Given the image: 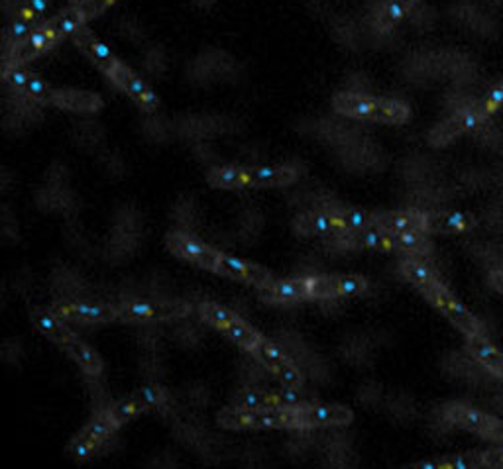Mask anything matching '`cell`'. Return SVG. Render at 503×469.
I'll return each instance as SVG.
<instances>
[{
	"mask_svg": "<svg viewBox=\"0 0 503 469\" xmlns=\"http://www.w3.org/2000/svg\"><path fill=\"white\" fill-rule=\"evenodd\" d=\"M219 422L226 428H307L301 407L226 408Z\"/></svg>",
	"mask_w": 503,
	"mask_h": 469,
	"instance_id": "1",
	"label": "cell"
},
{
	"mask_svg": "<svg viewBox=\"0 0 503 469\" xmlns=\"http://www.w3.org/2000/svg\"><path fill=\"white\" fill-rule=\"evenodd\" d=\"M337 112L354 118L377 120L387 124H403L409 118V107L394 98H372L364 95L340 93L333 98Z\"/></svg>",
	"mask_w": 503,
	"mask_h": 469,
	"instance_id": "2",
	"label": "cell"
},
{
	"mask_svg": "<svg viewBox=\"0 0 503 469\" xmlns=\"http://www.w3.org/2000/svg\"><path fill=\"white\" fill-rule=\"evenodd\" d=\"M422 291H425V295L429 296V301L434 306L441 308V311L449 316V320L456 328L464 332L466 338L482 334V324L478 323L476 316H472V313L468 311L464 305L456 301L454 296L447 289H444L439 281L429 283L427 287H422Z\"/></svg>",
	"mask_w": 503,
	"mask_h": 469,
	"instance_id": "3",
	"label": "cell"
},
{
	"mask_svg": "<svg viewBox=\"0 0 503 469\" xmlns=\"http://www.w3.org/2000/svg\"><path fill=\"white\" fill-rule=\"evenodd\" d=\"M167 246L171 251H174V254H177L183 259L197 263V266H201L204 269L219 271L221 251H216L211 246L199 242V239H195V238H189L183 234H171L167 238Z\"/></svg>",
	"mask_w": 503,
	"mask_h": 469,
	"instance_id": "4",
	"label": "cell"
},
{
	"mask_svg": "<svg viewBox=\"0 0 503 469\" xmlns=\"http://www.w3.org/2000/svg\"><path fill=\"white\" fill-rule=\"evenodd\" d=\"M444 418H447L451 425L456 427H462L466 430H472L479 436L484 438H491V434H494L496 427L499 425V420H496L494 417H489L486 413H479V410L472 408V407H466L460 403H452L447 405L442 410Z\"/></svg>",
	"mask_w": 503,
	"mask_h": 469,
	"instance_id": "5",
	"label": "cell"
},
{
	"mask_svg": "<svg viewBox=\"0 0 503 469\" xmlns=\"http://www.w3.org/2000/svg\"><path fill=\"white\" fill-rule=\"evenodd\" d=\"M119 318L124 320H164L177 318L191 313L189 305H171V303H140L130 301L117 305Z\"/></svg>",
	"mask_w": 503,
	"mask_h": 469,
	"instance_id": "6",
	"label": "cell"
},
{
	"mask_svg": "<svg viewBox=\"0 0 503 469\" xmlns=\"http://www.w3.org/2000/svg\"><path fill=\"white\" fill-rule=\"evenodd\" d=\"M307 428L315 427H345L352 422V410L338 405H303Z\"/></svg>",
	"mask_w": 503,
	"mask_h": 469,
	"instance_id": "7",
	"label": "cell"
},
{
	"mask_svg": "<svg viewBox=\"0 0 503 469\" xmlns=\"http://www.w3.org/2000/svg\"><path fill=\"white\" fill-rule=\"evenodd\" d=\"M484 118L479 117V112L476 110V107H472V108H468L460 114H456L454 118H451L449 122H444L442 126H439V128H434L429 140H431L432 145H447L449 142H452L456 138V136H460L468 130L476 128V126Z\"/></svg>",
	"mask_w": 503,
	"mask_h": 469,
	"instance_id": "8",
	"label": "cell"
},
{
	"mask_svg": "<svg viewBox=\"0 0 503 469\" xmlns=\"http://www.w3.org/2000/svg\"><path fill=\"white\" fill-rule=\"evenodd\" d=\"M375 226H380L382 230H385L387 234L407 232V230L429 232V216L415 212V211L385 212V214H377Z\"/></svg>",
	"mask_w": 503,
	"mask_h": 469,
	"instance_id": "9",
	"label": "cell"
},
{
	"mask_svg": "<svg viewBox=\"0 0 503 469\" xmlns=\"http://www.w3.org/2000/svg\"><path fill=\"white\" fill-rule=\"evenodd\" d=\"M219 271L224 273V276L234 277V279L258 285V287H268V285L271 283V277L268 276L264 269H260L256 266H250V263L238 259L231 254H221Z\"/></svg>",
	"mask_w": 503,
	"mask_h": 469,
	"instance_id": "10",
	"label": "cell"
},
{
	"mask_svg": "<svg viewBox=\"0 0 503 469\" xmlns=\"http://www.w3.org/2000/svg\"><path fill=\"white\" fill-rule=\"evenodd\" d=\"M63 318L79 320V323H110V320L119 318V308L117 306H107V305H65L60 308Z\"/></svg>",
	"mask_w": 503,
	"mask_h": 469,
	"instance_id": "11",
	"label": "cell"
},
{
	"mask_svg": "<svg viewBox=\"0 0 503 469\" xmlns=\"http://www.w3.org/2000/svg\"><path fill=\"white\" fill-rule=\"evenodd\" d=\"M297 179L293 167H252L246 169V185L256 187H283Z\"/></svg>",
	"mask_w": 503,
	"mask_h": 469,
	"instance_id": "12",
	"label": "cell"
},
{
	"mask_svg": "<svg viewBox=\"0 0 503 469\" xmlns=\"http://www.w3.org/2000/svg\"><path fill=\"white\" fill-rule=\"evenodd\" d=\"M73 36H75V42H77L79 48H81L90 57V60H93L105 73H109L112 67L119 63V60L110 53V50L107 48V45L102 43V42H99L93 36V33H90L89 30H85L83 26L79 28L73 33Z\"/></svg>",
	"mask_w": 503,
	"mask_h": 469,
	"instance_id": "13",
	"label": "cell"
},
{
	"mask_svg": "<svg viewBox=\"0 0 503 469\" xmlns=\"http://www.w3.org/2000/svg\"><path fill=\"white\" fill-rule=\"evenodd\" d=\"M264 289V296L278 303H295V301H305L311 299L308 293L307 277L303 279H285V281H271Z\"/></svg>",
	"mask_w": 503,
	"mask_h": 469,
	"instance_id": "14",
	"label": "cell"
},
{
	"mask_svg": "<svg viewBox=\"0 0 503 469\" xmlns=\"http://www.w3.org/2000/svg\"><path fill=\"white\" fill-rule=\"evenodd\" d=\"M32 323L36 324V328L42 332L43 336H48L50 340H53L55 344H60L62 348H65L70 344V340H73V332L67 328L60 318L55 314L48 313V311H36L32 314Z\"/></svg>",
	"mask_w": 503,
	"mask_h": 469,
	"instance_id": "15",
	"label": "cell"
},
{
	"mask_svg": "<svg viewBox=\"0 0 503 469\" xmlns=\"http://www.w3.org/2000/svg\"><path fill=\"white\" fill-rule=\"evenodd\" d=\"M468 350H470L472 356L479 363H484L491 373L498 375L499 370L503 368V353L494 344H491L484 334L468 336Z\"/></svg>",
	"mask_w": 503,
	"mask_h": 469,
	"instance_id": "16",
	"label": "cell"
},
{
	"mask_svg": "<svg viewBox=\"0 0 503 469\" xmlns=\"http://www.w3.org/2000/svg\"><path fill=\"white\" fill-rule=\"evenodd\" d=\"M50 102L67 110H97L100 107L97 95L75 93V90H52Z\"/></svg>",
	"mask_w": 503,
	"mask_h": 469,
	"instance_id": "17",
	"label": "cell"
},
{
	"mask_svg": "<svg viewBox=\"0 0 503 469\" xmlns=\"http://www.w3.org/2000/svg\"><path fill=\"white\" fill-rule=\"evenodd\" d=\"M65 350L71 353L73 356V360L81 365V368L89 373V375H93V377H97V375H100V371H102V361H100V358L97 356V352L93 350V348H89L85 342H81L79 338H73V340H70V344L65 346Z\"/></svg>",
	"mask_w": 503,
	"mask_h": 469,
	"instance_id": "18",
	"label": "cell"
},
{
	"mask_svg": "<svg viewBox=\"0 0 503 469\" xmlns=\"http://www.w3.org/2000/svg\"><path fill=\"white\" fill-rule=\"evenodd\" d=\"M472 226H474V219L470 214L449 212V214L429 216V232H460Z\"/></svg>",
	"mask_w": 503,
	"mask_h": 469,
	"instance_id": "19",
	"label": "cell"
},
{
	"mask_svg": "<svg viewBox=\"0 0 503 469\" xmlns=\"http://www.w3.org/2000/svg\"><path fill=\"white\" fill-rule=\"evenodd\" d=\"M350 244L356 248H372V249H387L394 248L392 238L385 230H382L380 226L377 228H362V230H356V234H350Z\"/></svg>",
	"mask_w": 503,
	"mask_h": 469,
	"instance_id": "20",
	"label": "cell"
},
{
	"mask_svg": "<svg viewBox=\"0 0 503 469\" xmlns=\"http://www.w3.org/2000/svg\"><path fill=\"white\" fill-rule=\"evenodd\" d=\"M112 430H117V425H114V420L110 417V410H107V413H100L99 417H95L93 420H90L89 425L85 427V430L79 434L77 438H81V440H87L90 444L99 446L102 440H107L110 436Z\"/></svg>",
	"mask_w": 503,
	"mask_h": 469,
	"instance_id": "21",
	"label": "cell"
},
{
	"mask_svg": "<svg viewBox=\"0 0 503 469\" xmlns=\"http://www.w3.org/2000/svg\"><path fill=\"white\" fill-rule=\"evenodd\" d=\"M209 183L213 187L221 189H236L246 185V169L240 167H219L209 174Z\"/></svg>",
	"mask_w": 503,
	"mask_h": 469,
	"instance_id": "22",
	"label": "cell"
},
{
	"mask_svg": "<svg viewBox=\"0 0 503 469\" xmlns=\"http://www.w3.org/2000/svg\"><path fill=\"white\" fill-rule=\"evenodd\" d=\"M224 332H226V336L231 338L233 342H236L240 348L250 350V352H254L256 346L260 344V340H261L258 332H254L250 326H246L242 320H238V318L233 320V323L224 328Z\"/></svg>",
	"mask_w": 503,
	"mask_h": 469,
	"instance_id": "23",
	"label": "cell"
},
{
	"mask_svg": "<svg viewBox=\"0 0 503 469\" xmlns=\"http://www.w3.org/2000/svg\"><path fill=\"white\" fill-rule=\"evenodd\" d=\"M271 407H283L280 403L278 395H266L261 391H256V389H248V391H242L236 400H234V408H271Z\"/></svg>",
	"mask_w": 503,
	"mask_h": 469,
	"instance_id": "24",
	"label": "cell"
},
{
	"mask_svg": "<svg viewBox=\"0 0 503 469\" xmlns=\"http://www.w3.org/2000/svg\"><path fill=\"white\" fill-rule=\"evenodd\" d=\"M402 271H403V276L411 281V283H415L419 285V287H427L429 283L432 281H437V277H434V273L425 266V263H421V261H415V259H405L402 263Z\"/></svg>",
	"mask_w": 503,
	"mask_h": 469,
	"instance_id": "25",
	"label": "cell"
},
{
	"mask_svg": "<svg viewBox=\"0 0 503 469\" xmlns=\"http://www.w3.org/2000/svg\"><path fill=\"white\" fill-rule=\"evenodd\" d=\"M199 311L207 323H211L213 326L221 328V330H224L228 324L233 323V320H236L234 313H231L228 308H224L221 305H214V303H203L199 306Z\"/></svg>",
	"mask_w": 503,
	"mask_h": 469,
	"instance_id": "26",
	"label": "cell"
},
{
	"mask_svg": "<svg viewBox=\"0 0 503 469\" xmlns=\"http://www.w3.org/2000/svg\"><path fill=\"white\" fill-rule=\"evenodd\" d=\"M337 214L345 230H362V228L375 226L377 222V214L364 211H338Z\"/></svg>",
	"mask_w": 503,
	"mask_h": 469,
	"instance_id": "27",
	"label": "cell"
},
{
	"mask_svg": "<svg viewBox=\"0 0 503 469\" xmlns=\"http://www.w3.org/2000/svg\"><path fill=\"white\" fill-rule=\"evenodd\" d=\"M124 90L146 110H154L157 107L156 95L152 93L150 89H147V85L142 81V79H138L136 75L132 77V81L128 83V87H126Z\"/></svg>",
	"mask_w": 503,
	"mask_h": 469,
	"instance_id": "28",
	"label": "cell"
},
{
	"mask_svg": "<svg viewBox=\"0 0 503 469\" xmlns=\"http://www.w3.org/2000/svg\"><path fill=\"white\" fill-rule=\"evenodd\" d=\"M427 232L421 230H407V232H397L390 234L394 248H402L407 251H421L427 248Z\"/></svg>",
	"mask_w": 503,
	"mask_h": 469,
	"instance_id": "29",
	"label": "cell"
},
{
	"mask_svg": "<svg viewBox=\"0 0 503 469\" xmlns=\"http://www.w3.org/2000/svg\"><path fill=\"white\" fill-rule=\"evenodd\" d=\"M142 410H146V407L140 403L138 399L132 397L128 400H122V403H119V405H114L110 408V417L114 420V425H117V428H119L124 425V422H128L136 415H140Z\"/></svg>",
	"mask_w": 503,
	"mask_h": 469,
	"instance_id": "30",
	"label": "cell"
},
{
	"mask_svg": "<svg viewBox=\"0 0 503 469\" xmlns=\"http://www.w3.org/2000/svg\"><path fill=\"white\" fill-rule=\"evenodd\" d=\"M308 226L307 232H318V234H325V232H338V230H345V226H342L338 214H311L305 222Z\"/></svg>",
	"mask_w": 503,
	"mask_h": 469,
	"instance_id": "31",
	"label": "cell"
},
{
	"mask_svg": "<svg viewBox=\"0 0 503 469\" xmlns=\"http://www.w3.org/2000/svg\"><path fill=\"white\" fill-rule=\"evenodd\" d=\"M256 356L264 361L268 368L271 370V371H276L280 365H283V363H288V358L283 356V352L276 346V344H271V342H268V340H264L261 338L260 340V344L256 346Z\"/></svg>",
	"mask_w": 503,
	"mask_h": 469,
	"instance_id": "32",
	"label": "cell"
},
{
	"mask_svg": "<svg viewBox=\"0 0 503 469\" xmlns=\"http://www.w3.org/2000/svg\"><path fill=\"white\" fill-rule=\"evenodd\" d=\"M33 26H36V18H30V16L20 14L13 22V24H10V28L6 30V42H13V43L24 42L30 36V33L33 32Z\"/></svg>",
	"mask_w": 503,
	"mask_h": 469,
	"instance_id": "33",
	"label": "cell"
},
{
	"mask_svg": "<svg viewBox=\"0 0 503 469\" xmlns=\"http://www.w3.org/2000/svg\"><path fill=\"white\" fill-rule=\"evenodd\" d=\"M308 293H311V299H333L337 296V291L333 287V277H307Z\"/></svg>",
	"mask_w": 503,
	"mask_h": 469,
	"instance_id": "34",
	"label": "cell"
},
{
	"mask_svg": "<svg viewBox=\"0 0 503 469\" xmlns=\"http://www.w3.org/2000/svg\"><path fill=\"white\" fill-rule=\"evenodd\" d=\"M333 287L337 291V296L358 295L368 291V281L362 277H333Z\"/></svg>",
	"mask_w": 503,
	"mask_h": 469,
	"instance_id": "35",
	"label": "cell"
},
{
	"mask_svg": "<svg viewBox=\"0 0 503 469\" xmlns=\"http://www.w3.org/2000/svg\"><path fill=\"white\" fill-rule=\"evenodd\" d=\"M501 107H503V83L491 90V93H488V97L482 102H478L476 110L479 112V117L488 118L489 114H494Z\"/></svg>",
	"mask_w": 503,
	"mask_h": 469,
	"instance_id": "36",
	"label": "cell"
},
{
	"mask_svg": "<svg viewBox=\"0 0 503 469\" xmlns=\"http://www.w3.org/2000/svg\"><path fill=\"white\" fill-rule=\"evenodd\" d=\"M134 397L138 399L146 408H147V407H162V405L166 403V400H167V393L164 391L162 387H156V385L144 387L142 391H138Z\"/></svg>",
	"mask_w": 503,
	"mask_h": 469,
	"instance_id": "37",
	"label": "cell"
},
{
	"mask_svg": "<svg viewBox=\"0 0 503 469\" xmlns=\"http://www.w3.org/2000/svg\"><path fill=\"white\" fill-rule=\"evenodd\" d=\"M24 90L28 93V97H32L33 100H40V102H50L52 100V89L45 85L38 75H30Z\"/></svg>",
	"mask_w": 503,
	"mask_h": 469,
	"instance_id": "38",
	"label": "cell"
},
{
	"mask_svg": "<svg viewBox=\"0 0 503 469\" xmlns=\"http://www.w3.org/2000/svg\"><path fill=\"white\" fill-rule=\"evenodd\" d=\"M30 75H32V73H28V71L22 70L20 65L5 67V81H6L10 87H14V89H24L26 83H28Z\"/></svg>",
	"mask_w": 503,
	"mask_h": 469,
	"instance_id": "39",
	"label": "cell"
},
{
	"mask_svg": "<svg viewBox=\"0 0 503 469\" xmlns=\"http://www.w3.org/2000/svg\"><path fill=\"white\" fill-rule=\"evenodd\" d=\"M107 75H109L110 81H112L114 85H117L119 89H122V90H124L126 87H128V83L132 81V77H134V73L128 70V67L122 65L120 61H119L117 65H114Z\"/></svg>",
	"mask_w": 503,
	"mask_h": 469,
	"instance_id": "40",
	"label": "cell"
},
{
	"mask_svg": "<svg viewBox=\"0 0 503 469\" xmlns=\"http://www.w3.org/2000/svg\"><path fill=\"white\" fill-rule=\"evenodd\" d=\"M442 467H447V469H452V467H459V469L484 467V462H482V457H479V454H472V455H456L454 460L442 462Z\"/></svg>",
	"mask_w": 503,
	"mask_h": 469,
	"instance_id": "41",
	"label": "cell"
},
{
	"mask_svg": "<svg viewBox=\"0 0 503 469\" xmlns=\"http://www.w3.org/2000/svg\"><path fill=\"white\" fill-rule=\"evenodd\" d=\"M276 373L280 375V380L285 383V385H289V387H297V385H301V373L297 371L293 365L288 361V363H283L280 365V368L276 370Z\"/></svg>",
	"mask_w": 503,
	"mask_h": 469,
	"instance_id": "42",
	"label": "cell"
},
{
	"mask_svg": "<svg viewBox=\"0 0 503 469\" xmlns=\"http://www.w3.org/2000/svg\"><path fill=\"white\" fill-rule=\"evenodd\" d=\"M95 448H97L95 444H90V442H87V440L77 438V440L71 444L70 452L73 454V457H77V460H87V457L95 452Z\"/></svg>",
	"mask_w": 503,
	"mask_h": 469,
	"instance_id": "43",
	"label": "cell"
},
{
	"mask_svg": "<svg viewBox=\"0 0 503 469\" xmlns=\"http://www.w3.org/2000/svg\"><path fill=\"white\" fill-rule=\"evenodd\" d=\"M276 395L283 407H303L305 405L301 395H297L295 391H291V389H281V391H278Z\"/></svg>",
	"mask_w": 503,
	"mask_h": 469,
	"instance_id": "44",
	"label": "cell"
},
{
	"mask_svg": "<svg viewBox=\"0 0 503 469\" xmlns=\"http://www.w3.org/2000/svg\"><path fill=\"white\" fill-rule=\"evenodd\" d=\"M479 457H482L484 465H488V467H503V446L479 454Z\"/></svg>",
	"mask_w": 503,
	"mask_h": 469,
	"instance_id": "45",
	"label": "cell"
},
{
	"mask_svg": "<svg viewBox=\"0 0 503 469\" xmlns=\"http://www.w3.org/2000/svg\"><path fill=\"white\" fill-rule=\"evenodd\" d=\"M48 5H50V0H30V3L26 5V10L22 14L30 16V18H36L43 13L45 8H48Z\"/></svg>",
	"mask_w": 503,
	"mask_h": 469,
	"instance_id": "46",
	"label": "cell"
},
{
	"mask_svg": "<svg viewBox=\"0 0 503 469\" xmlns=\"http://www.w3.org/2000/svg\"><path fill=\"white\" fill-rule=\"evenodd\" d=\"M114 3H117V0H87V3H83V5H87L90 16H95V14L102 13V10H105L110 5H114Z\"/></svg>",
	"mask_w": 503,
	"mask_h": 469,
	"instance_id": "47",
	"label": "cell"
},
{
	"mask_svg": "<svg viewBox=\"0 0 503 469\" xmlns=\"http://www.w3.org/2000/svg\"><path fill=\"white\" fill-rule=\"evenodd\" d=\"M489 279H491V285H494L496 289L503 291V271H491Z\"/></svg>",
	"mask_w": 503,
	"mask_h": 469,
	"instance_id": "48",
	"label": "cell"
},
{
	"mask_svg": "<svg viewBox=\"0 0 503 469\" xmlns=\"http://www.w3.org/2000/svg\"><path fill=\"white\" fill-rule=\"evenodd\" d=\"M415 467H419V469H441L442 462H421Z\"/></svg>",
	"mask_w": 503,
	"mask_h": 469,
	"instance_id": "49",
	"label": "cell"
},
{
	"mask_svg": "<svg viewBox=\"0 0 503 469\" xmlns=\"http://www.w3.org/2000/svg\"><path fill=\"white\" fill-rule=\"evenodd\" d=\"M489 440H496V442L503 444V422H499V425L496 427V430H494V434H491Z\"/></svg>",
	"mask_w": 503,
	"mask_h": 469,
	"instance_id": "50",
	"label": "cell"
},
{
	"mask_svg": "<svg viewBox=\"0 0 503 469\" xmlns=\"http://www.w3.org/2000/svg\"><path fill=\"white\" fill-rule=\"evenodd\" d=\"M402 3H403L407 8H411V6H413V5L417 3V0H402Z\"/></svg>",
	"mask_w": 503,
	"mask_h": 469,
	"instance_id": "51",
	"label": "cell"
},
{
	"mask_svg": "<svg viewBox=\"0 0 503 469\" xmlns=\"http://www.w3.org/2000/svg\"><path fill=\"white\" fill-rule=\"evenodd\" d=\"M498 377H499V380H503V368L499 370V373H498Z\"/></svg>",
	"mask_w": 503,
	"mask_h": 469,
	"instance_id": "52",
	"label": "cell"
}]
</instances>
